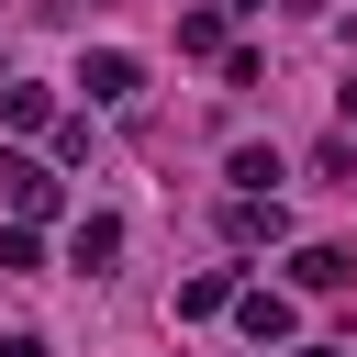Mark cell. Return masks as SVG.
<instances>
[{"instance_id": "obj_3", "label": "cell", "mask_w": 357, "mask_h": 357, "mask_svg": "<svg viewBox=\"0 0 357 357\" xmlns=\"http://www.w3.org/2000/svg\"><path fill=\"white\" fill-rule=\"evenodd\" d=\"M78 89H89V100H134V89H145V67H134L123 45H100V56L78 67Z\"/></svg>"}, {"instance_id": "obj_9", "label": "cell", "mask_w": 357, "mask_h": 357, "mask_svg": "<svg viewBox=\"0 0 357 357\" xmlns=\"http://www.w3.org/2000/svg\"><path fill=\"white\" fill-rule=\"evenodd\" d=\"M178 45L190 56H223V11H178Z\"/></svg>"}, {"instance_id": "obj_8", "label": "cell", "mask_w": 357, "mask_h": 357, "mask_svg": "<svg viewBox=\"0 0 357 357\" xmlns=\"http://www.w3.org/2000/svg\"><path fill=\"white\" fill-rule=\"evenodd\" d=\"M45 268V245H33V223H0V279H33Z\"/></svg>"}, {"instance_id": "obj_1", "label": "cell", "mask_w": 357, "mask_h": 357, "mask_svg": "<svg viewBox=\"0 0 357 357\" xmlns=\"http://www.w3.org/2000/svg\"><path fill=\"white\" fill-rule=\"evenodd\" d=\"M0 201H11V223H45V212L67 201V178H56L45 156H0Z\"/></svg>"}, {"instance_id": "obj_5", "label": "cell", "mask_w": 357, "mask_h": 357, "mask_svg": "<svg viewBox=\"0 0 357 357\" xmlns=\"http://www.w3.org/2000/svg\"><path fill=\"white\" fill-rule=\"evenodd\" d=\"M346 279H357L346 245H301V257H290V290H346Z\"/></svg>"}, {"instance_id": "obj_2", "label": "cell", "mask_w": 357, "mask_h": 357, "mask_svg": "<svg viewBox=\"0 0 357 357\" xmlns=\"http://www.w3.org/2000/svg\"><path fill=\"white\" fill-rule=\"evenodd\" d=\"M223 312H234V324H245V335H257V346H290V324H301V312H290V301H279V290H234V301H223Z\"/></svg>"}, {"instance_id": "obj_11", "label": "cell", "mask_w": 357, "mask_h": 357, "mask_svg": "<svg viewBox=\"0 0 357 357\" xmlns=\"http://www.w3.org/2000/svg\"><path fill=\"white\" fill-rule=\"evenodd\" d=\"M0 357H45V335H11V346H0Z\"/></svg>"}, {"instance_id": "obj_13", "label": "cell", "mask_w": 357, "mask_h": 357, "mask_svg": "<svg viewBox=\"0 0 357 357\" xmlns=\"http://www.w3.org/2000/svg\"><path fill=\"white\" fill-rule=\"evenodd\" d=\"M290 357H335V346H290Z\"/></svg>"}, {"instance_id": "obj_14", "label": "cell", "mask_w": 357, "mask_h": 357, "mask_svg": "<svg viewBox=\"0 0 357 357\" xmlns=\"http://www.w3.org/2000/svg\"><path fill=\"white\" fill-rule=\"evenodd\" d=\"M234 11H245V0H234Z\"/></svg>"}, {"instance_id": "obj_7", "label": "cell", "mask_w": 357, "mask_h": 357, "mask_svg": "<svg viewBox=\"0 0 357 357\" xmlns=\"http://www.w3.org/2000/svg\"><path fill=\"white\" fill-rule=\"evenodd\" d=\"M223 301H234V268H201V279H178V312H190V324H201V312H223Z\"/></svg>"}, {"instance_id": "obj_4", "label": "cell", "mask_w": 357, "mask_h": 357, "mask_svg": "<svg viewBox=\"0 0 357 357\" xmlns=\"http://www.w3.org/2000/svg\"><path fill=\"white\" fill-rule=\"evenodd\" d=\"M112 257H123V223H112V212H89V223L67 234V268H78V279H100Z\"/></svg>"}, {"instance_id": "obj_6", "label": "cell", "mask_w": 357, "mask_h": 357, "mask_svg": "<svg viewBox=\"0 0 357 357\" xmlns=\"http://www.w3.org/2000/svg\"><path fill=\"white\" fill-rule=\"evenodd\" d=\"M0 123H22V134H33V123H56V89H33V78H0Z\"/></svg>"}, {"instance_id": "obj_10", "label": "cell", "mask_w": 357, "mask_h": 357, "mask_svg": "<svg viewBox=\"0 0 357 357\" xmlns=\"http://www.w3.org/2000/svg\"><path fill=\"white\" fill-rule=\"evenodd\" d=\"M234 190H279V156L268 145H234Z\"/></svg>"}, {"instance_id": "obj_12", "label": "cell", "mask_w": 357, "mask_h": 357, "mask_svg": "<svg viewBox=\"0 0 357 357\" xmlns=\"http://www.w3.org/2000/svg\"><path fill=\"white\" fill-rule=\"evenodd\" d=\"M346 123H357V78H346Z\"/></svg>"}]
</instances>
